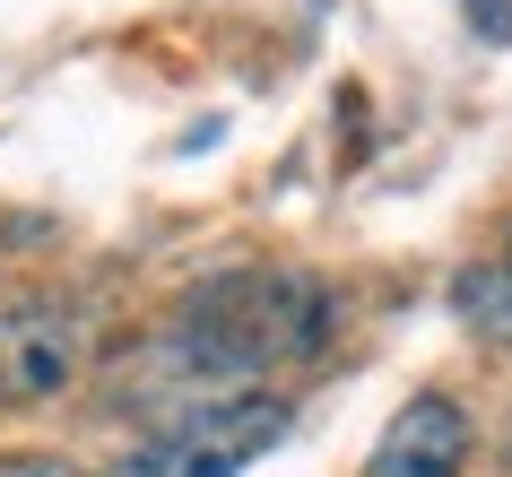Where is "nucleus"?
Returning a JSON list of instances; mask_svg holds the SVG:
<instances>
[{
    "label": "nucleus",
    "mask_w": 512,
    "mask_h": 477,
    "mask_svg": "<svg viewBox=\"0 0 512 477\" xmlns=\"http://www.w3.org/2000/svg\"><path fill=\"white\" fill-rule=\"evenodd\" d=\"M339 339V287L313 269H217L174 304L157 339L122 365V408L183 417L209 399H243L270 373L313 365Z\"/></svg>",
    "instance_id": "obj_1"
},
{
    "label": "nucleus",
    "mask_w": 512,
    "mask_h": 477,
    "mask_svg": "<svg viewBox=\"0 0 512 477\" xmlns=\"http://www.w3.org/2000/svg\"><path fill=\"white\" fill-rule=\"evenodd\" d=\"M452 313L478 330V339H504L512 347V261H478L452 278Z\"/></svg>",
    "instance_id": "obj_5"
},
{
    "label": "nucleus",
    "mask_w": 512,
    "mask_h": 477,
    "mask_svg": "<svg viewBox=\"0 0 512 477\" xmlns=\"http://www.w3.org/2000/svg\"><path fill=\"white\" fill-rule=\"evenodd\" d=\"M504 261H512V226H504Z\"/></svg>",
    "instance_id": "obj_7"
},
{
    "label": "nucleus",
    "mask_w": 512,
    "mask_h": 477,
    "mask_svg": "<svg viewBox=\"0 0 512 477\" xmlns=\"http://www.w3.org/2000/svg\"><path fill=\"white\" fill-rule=\"evenodd\" d=\"M0 477H87V469H79V460H61V451H9Z\"/></svg>",
    "instance_id": "obj_6"
},
{
    "label": "nucleus",
    "mask_w": 512,
    "mask_h": 477,
    "mask_svg": "<svg viewBox=\"0 0 512 477\" xmlns=\"http://www.w3.org/2000/svg\"><path fill=\"white\" fill-rule=\"evenodd\" d=\"M87 373V313L0 304V408H44Z\"/></svg>",
    "instance_id": "obj_3"
},
{
    "label": "nucleus",
    "mask_w": 512,
    "mask_h": 477,
    "mask_svg": "<svg viewBox=\"0 0 512 477\" xmlns=\"http://www.w3.org/2000/svg\"><path fill=\"white\" fill-rule=\"evenodd\" d=\"M469 443H478V434H469V408L443 399V391H417L400 417L382 425L365 477H460L469 469Z\"/></svg>",
    "instance_id": "obj_4"
},
{
    "label": "nucleus",
    "mask_w": 512,
    "mask_h": 477,
    "mask_svg": "<svg viewBox=\"0 0 512 477\" xmlns=\"http://www.w3.org/2000/svg\"><path fill=\"white\" fill-rule=\"evenodd\" d=\"M287 425H296V408H287L278 391L209 399V408H183V417L148 425L131 451H113L105 477H243Z\"/></svg>",
    "instance_id": "obj_2"
}]
</instances>
